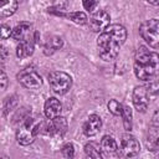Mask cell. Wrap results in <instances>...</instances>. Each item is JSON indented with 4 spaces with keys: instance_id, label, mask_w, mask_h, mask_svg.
Segmentation results:
<instances>
[{
    "instance_id": "6da1fadb",
    "label": "cell",
    "mask_w": 159,
    "mask_h": 159,
    "mask_svg": "<svg viewBox=\"0 0 159 159\" xmlns=\"http://www.w3.org/2000/svg\"><path fill=\"white\" fill-rule=\"evenodd\" d=\"M127 39V30L119 24L109 25L97 39L98 53L104 61H113Z\"/></svg>"
},
{
    "instance_id": "7a4b0ae2",
    "label": "cell",
    "mask_w": 159,
    "mask_h": 159,
    "mask_svg": "<svg viewBox=\"0 0 159 159\" xmlns=\"http://www.w3.org/2000/svg\"><path fill=\"white\" fill-rule=\"evenodd\" d=\"M159 71V53L148 50L145 46H139L134 57V73L142 80L147 81L155 76Z\"/></svg>"
},
{
    "instance_id": "3957f363",
    "label": "cell",
    "mask_w": 159,
    "mask_h": 159,
    "mask_svg": "<svg viewBox=\"0 0 159 159\" xmlns=\"http://www.w3.org/2000/svg\"><path fill=\"white\" fill-rule=\"evenodd\" d=\"M39 130H40V124L35 123L32 118L26 117L25 119H22V123L16 132L17 143L21 145L31 144L35 140V137L39 133Z\"/></svg>"
},
{
    "instance_id": "277c9868",
    "label": "cell",
    "mask_w": 159,
    "mask_h": 159,
    "mask_svg": "<svg viewBox=\"0 0 159 159\" xmlns=\"http://www.w3.org/2000/svg\"><path fill=\"white\" fill-rule=\"evenodd\" d=\"M142 39L153 48H159V20L150 19L144 21L139 27Z\"/></svg>"
},
{
    "instance_id": "5b68a950",
    "label": "cell",
    "mask_w": 159,
    "mask_h": 159,
    "mask_svg": "<svg viewBox=\"0 0 159 159\" xmlns=\"http://www.w3.org/2000/svg\"><path fill=\"white\" fill-rule=\"evenodd\" d=\"M48 83L52 91L57 94H65L72 86V78L70 75L62 71H53L48 75Z\"/></svg>"
},
{
    "instance_id": "8992f818",
    "label": "cell",
    "mask_w": 159,
    "mask_h": 159,
    "mask_svg": "<svg viewBox=\"0 0 159 159\" xmlns=\"http://www.w3.org/2000/svg\"><path fill=\"white\" fill-rule=\"evenodd\" d=\"M17 81L26 88L35 89L42 84L41 76L32 68H25L17 73Z\"/></svg>"
},
{
    "instance_id": "52a82bcc",
    "label": "cell",
    "mask_w": 159,
    "mask_h": 159,
    "mask_svg": "<svg viewBox=\"0 0 159 159\" xmlns=\"http://www.w3.org/2000/svg\"><path fill=\"white\" fill-rule=\"evenodd\" d=\"M40 129H43L42 132L48 135H63L67 130V120L63 117L58 116L50 119V122H47L46 124L40 123Z\"/></svg>"
},
{
    "instance_id": "ba28073f",
    "label": "cell",
    "mask_w": 159,
    "mask_h": 159,
    "mask_svg": "<svg viewBox=\"0 0 159 159\" xmlns=\"http://www.w3.org/2000/svg\"><path fill=\"white\" fill-rule=\"evenodd\" d=\"M109 14L104 10H97L88 20V26L93 32H102L109 26Z\"/></svg>"
},
{
    "instance_id": "9c48e42d",
    "label": "cell",
    "mask_w": 159,
    "mask_h": 159,
    "mask_svg": "<svg viewBox=\"0 0 159 159\" xmlns=\"http://www.w3.org/2000/svg\"><path fill=\"white\" fill-rule=\"evenodd\" d=\"M140 150L139 142L132 134H123L120 139V153L124 157H135Z\"/></svg>"
},
{
    "instance_id": "30bf717a",
    "label": "cell",
    "mask_w": 159,
    "mask_h": 159,
    "mask_svg": "<svg viewBox=\"0 0 159 159\" xmlns=\"http://www.w3.org/2000/svg\"><path fill=\"white\" fill-rule=\"evenodd\" d=\"M149 93L145 86H138L133 91V104L138 112H145L149 104Z\"/></svg>"
},
{
    "instance_id": "8fae6325",
    "label": "cell",
    "mask_w": 159,
    "mask_h": 159,
    "mask_svg": "<svg viewBox=\"0 0 159 159\" xmlns=\"http://www.w3.org/2000/svg\"><path fill=\"white\" fill-rule=\"evenodd\" d=\"M102 127V120L99 118V116L97 114H91L87 120L84 122L83 124V133L87 135V137H92L94 134L98 133V130L101 129Z\"/></svg>"
},
{
    "instance_id": "7c38bea8",
    "label": "cell",
    "mask_w": 159,
    "mask_h": 159,
    "mask_svg": "<svg viewBox=\"0 0 159 159\" xmlns=\"http://www.w3.org/2000/svg\"><path fill=\"white\" fill-rule=\"evenodd\" d=\"M43 112H45V116L48 118V119H52V118H56L61 114L62 112V106L60 103V101L55 97H51L46 101L45 103V108H43Z\"/></svg>"
},
{
    "instance_id": "4fadbf2b",
    "label": "cell",
    "mask_w": 159,
    "mask_h": 159,
    "mask_svg": "<svg viewBox=\"0 0 159 159\" xmlns=\"http://www.w3.org/2000/svg\"><path fill=\"white\" fill-rule=\"evenodd\" d=\"M145 144H147V148L152 152L159 150V127L150 125L147 134Z\"/></svg>"
},
{
    "instance_id": "5bb4252c",
    "label": "cell",
    "mask_w": 159,
    "mask_h": 159,
    "mask_svg": "<svg viewBox=\"0 0 159 159\" xmlns=\"http://www.w3.org/2000/svg\"><path fill=\"white\" fill-rule=\"evenodd\" d=\"M31 34V25L29 22H21L16 25V27L12 30L11 37L17 41H24L29 39V35Z\"/></svg>"
},
{
    "instance_id": "9a60e30c",
    "label": "cell",
    "mask_w": 159,
    "mask_h": 159,
    "mask_svg": "<svg viewBox=\"0 0 159 159\" xmlns=\"http://www.w3.org/2000/svg\"><path fill=\"white\" fill-rule=\"evenodd\" d=\"M101 148L106 155H116L118 153V145L113 137L104 135L101 140Z\"/></svg>"
},
{
    "instance_id": "2e32d148",
    "label": "cell",
    "mask_w": 159,
    "mask_h": 159,
    "mask_svg": "<svg viewBox=\"0 0 159 159\" xmlns=\"http://www.w3.org/2000/svg\"><path fill=\"white\" fill-rule=\"evenodd\" d=\"M34 53V41L32 39H26L24 41H20L17 48H16V55L20 58H26Z\"/></svg>"
},
{
    "instance_id": "e0dca14e",
    "label": "cell",
    "mask_w": 159,
    "mask_h": 159,
    "mask_svg": "<svg viewBox=\"0 0 159 159\" xmlns=\"http://www.w3.org/2000/svg\"><path fill=\"white\" fill-rule=\"evenodd\" d=\"M17 9L16 0H0V15L1 17L11 16Z\"/></svg>"
},
{
    "instance_id": "ac0fdd59",
    "label": "cell",
    "mask_w": 159,
    "mask_h": 159,
    "mask_svg": "<svg viewBox=\"0 0 159 159\" xmlns=\"http://www.w3.org/2000/svg\"><path fill=\"white\" fill-rule=\"evenodd\" d=\"M62 45H63L62 39L58 37V36H53V37H51V39L45 43V46H43V52H45V55H52L53 52H56L57 50H60V48L62 47Z\"/></svg>"
},
{
    "instance_id": "d6986e66",
    "label": "cell",
    "mask_w": 159,
    "mask_h": 159,
    "mask_svg": "<svg viewBox=\"0 0 159 159\" xmlns=\"http://www.w3.org/2000/svg\"><path fill=\"white\" fill-rule=\"evenodd\" d=\"M52 14H56V15H58V16H65V17L70 19L71 21H73V22H76V24H80V25H83V24L88 22V19H87L86 14L82 12V11L70 12V14H62L61 11H53Z\"/></svg>"
},
{
    "instance_id": "ffe728a7",
    "label": "cell",
    "mask_w": 159,
    "mask_h": 159,
    "mask_svg": "<svg viewBox=\"0 0 159 159\" xmlns=\"http://www.w3.org/2000/svg\"><path fill=\"white\" fill-rule=\"evenodd\" d=\"M84 153H86L87 157H89V158H96V159L102 158V155H103V150H102L101 145L97 144L96 142H89V143H87V144L84 145Z\"/></svg>"
},
{
    "instance_id": "44dd1931",
    "label": "cell",
    "mask_w": 159,
    "mask_h": 159,
    "mask_svg": "<svg viewBox=\"0 0 159 159\" xmlns=\"http://www.w3.org/2000/svg\"><path fill=\"white\" fill-rule=\"evenodd\" d=\"M145 88L150 96H157L159 94V76H153L149 80L145 81Z\"/></svg>"
},
{
    "instance_id": "7402d4cb",
    "label": "cell",
    "mask_w": 159,
    "mask_h": 159,
    "mask_svg": "<svg viewBox=\"0 0 159 159\" xmlns=\"http://www.w3.org/2000/svg\"><path fill=\"white\" fill-rule=\"evenodd\" d=\"M123 118V125L127 130H130L132 129V109L130 107L128 106H123V112H122V116Z\"/></svg>"
},
{
    "instance_id": "603a6c76",
    "label": "cell",
    "mask_w": 159,
    "mask_h": 159,
    "mask_svg": "<svg viewBox=\"0 0 159 159\" xmlns=\"http://www.w3.org/2000/svg\"><path fill=\"white\" fill-rule=\"evenodd\" d=\"M108 109L113 116H122L123 112V104H120L117 99H111L108 102Z\"/></svg>"
},
{
    "instance_id": "cb8c5ba5",
    "label": "cell",
    "mask_w": 159,
    "mask_h": 159,
    "mask_svg": "<svg viewBox=\"0 0 159 159\" xmlns=\"http://www.w3.org/2000/svg\"><path fill=\"white\" fill-rule=\"evenodd\" d=\"M67 0H53L52 1V7L48 9L50 12H53V11H62L63 9L67 7Z\"/></svg>"
},
{
    "instance_id": "d4e9b609",
    "label": "cell",
    "mask_w": 159,
    "mask_h": 159,
    "mask_svg": "<svg viewBox=\"0 0 159 159\" xmlns=\"http://www.w3.org/2000/svg\"><path fill=\"white\" fill-rule=\"evenodd\" d=\"M62 154L65 158H72L75 155V148H73V144L68 143L66 144L63 148H62Z\"/></svg>"
},
{
    "instance_id": "484cf974",
    "label": "cell",
    "mask_w": 159,
    "mask_h": 159,
    "mask_svg": "<svg viewBox=\"0 0 159 159\" xmlns=\"http://www.w3.org/2000/svg\"><path fill=\"white\" fill-rule=\"evenodd\" d=\"M82 5L87 11H94L97 6V0H82Z\"/></svg>"
},
{
    "instance_id": "4316f807",
    "label": "cell",
    "mask_w": 159,
    "mask_h": 159,
    "mask_svg": "<svg viewBox=\"0 0 159 159\" xmlns=\"http://www.w3.org/2000/svg\"><path fill=\"white\" fill-rule=\"evenodd\" d=\"M16 104V97L14 96V97H9V98H6V101H5V106H4V112L6 113L9 109H11Z\"/></svg>"
},
{
    "instance_id": "83f0119b",
    "label": "cell",
    "mask_w": 159,
    "mask_h": 159,
    "mask_svg": "<svg viewBox=\"0 0 159 159\" xmlns=\"http://www.w3.org/2000/svg\"><path fill=\"white\" fill-rule=\"evenodd\" d=\"M11 34H12V30L10 29V26L4 24V25L1 26V39H2V40H5V39L10 37V36H11Z\"/></svg>"
},
{
    "instance_id": "f1b7e54d",
    "label": "cell",
    "mask_w": 159,
    "mask_h": 159,
    "mask_svg": "<svg viewBox=\"0 0 159 159\" xmlns=\"http://www.w3.org/2000/svg\"><path fill=\"white\" fill-rule=\"evenodd\" d=\"M152 125H154V127H159V109L153 114V118H152Z\"/></svg>"
},
{
    "instance_id": "f546056e",
    "label": "cell",
    "mask_w": 159,
    "mask_h": 159,
    "mask_svg": "<svg viewBox=\"0 0 159 159\" xmlns=\"http://www.w3.org/2000/svg\"><path fill=\"white\" fill-rule=\"evenodd\" d=\"M6 84H7V77H6L5 72L2 71V72H1V89H2V91L6 89Z\"/></svg>"
},
{
    "instance_id": "4dcf8cb0",
    "label": "cell",
    "mask_w": 159,
    "mask_h": 159,
    "mask_svg": "<svg viewBox=\"0 0 159 159\" xmlns=\"http://www.w3.org/2000/svg\"><path fill=\"white\" fill-rule=\"evenodd\" d=\"M147 1L154 6H159V0H147Z\"/></svg>"
}]
</instances>
